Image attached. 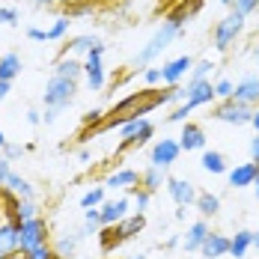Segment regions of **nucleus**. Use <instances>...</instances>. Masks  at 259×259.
Listing matches in <instances>:
<instances>
[{
  "label": "nucleus",
  "instance_id": "1",
  "mask_svg": "<svg viewBox=\"0 0 259 259\" xmlns=\"http://www.w3.org/2000/svg\"><path fill=\"white\" fill-rule=\"evenodd\" d=\"M191 18V12H188V3H179V6H173L167 15H164V21H161V27L155 30V36L146 42V48H140V54L134 57V63L137 66H152L161 54L167 51L170 45H173V39L176 36H182V30H185V21Z\"/></svg>",
  "mask_w": 259,
  "mask_h": 259
},
{
  "label": "nucleus",
  "instance_id": "2",
  "mask_svg": "<svg viewBox=\"0 0 259 259\" xmlns=\"http://www.w3.org/2000/svg\"><path fill=\"white\" fill-rule=\"evenodd\" d=\"M75 96H78V80H69V78H57L51 75L48 83H45V93H42V102L45 107H51V110H66L69 104L75 102Z\"/></svg>",
  "mask_w": 259,
  "mask_h": 259
},
{
  "label": "nucleus",
  "instance_id": "3",
  "mask_svg": "<svg viewBox=\"0 0 259 259\" xmlns=\"http://www.w3.org/2000/svg\"><path fill=\"white\" fill-rule=\"evenodd\" d=\"M244 27H247V18L244 15H238V12H230V15H224L214 30H211V42H214V48L224 54L230 51L235 42L241 39V33H244Z\"/></svg>",
  "mask_w": 259,
  "mask_h": 259
},
{
  "label": "nucleus",
  "instance_id": "4",
  "mask_svg": "<svg viewBox=\"0 0 259 259\" xmlns=\"http://www.w3.org/2000/svg\"><path fill=\"white\" fill-rule=\"evenodd\" d=\"M48 241H51V224H48L42 214L18 224V250L30 253L33 247H39V244H48Z\"/></svg>",
  "mask_w": 259,
  "mask_h": 259
},
{
  "label": "nucleus",
  "instance_id": "5",
  "mask_svg": "<svg viewBox=\"0 0 259 259\" xmlns=\"http://www.w3.org/2000/svg\"><path fill=\"white\" fill-rule=\"evenodd\" d=\"M250 116H253V107L235 102V99H227V102H218L211 107V119L218 122H227V125H250Z\"/></svg>",
  "mask_w": 259,
  "mask_h": 259
},
{
  "label": "nucleus",
  "instance_id": "6",
  "mask_svg": "<svg viewBox=\"0 0 259 259\" xmlns=\"http://www.w3.org/2000/svg\"><path fill=\"white\" fill-rule=\"evenodd\" d=\"M104 51H107V45L104 42H99L93 51L87 54V60H83V78H87V87L93 90V93H102L104 90V63H102V57Z\"/></svg>",
  "mask_w": 259,
  "mask_h": 259
},
{
  "label": "nucleus",
  "instance_id": "7",
  "mask_svg": "<svg viewBox=\"0 0 259 259\" xmlns=\"http://www.w3.org/2000/svg\"><path fill=\"white\" fill-rule=\"evenodd\" d=\"M182 155V146L179 140H173V137H164V140H155L152 143V149H149V167H158V170H170Z\"/></svg>",
  "mask_w": 259,
  "mask_h": 259
},
{
  "label": "nucleus",
  "instance_id": "8",
  "mask_svg": "<svg viewBox=\"0 0 259 259\" xmlns=\"http://www.w3.org/2000/svg\"><path fill=\"white\" fill-rule=\"evenodd\" d=\"M194 57H188V54H182L176 60H167L164 66H161V83H167V87H179V80L185 75H191V69H194Z\"/></svg>",
  "mask_w": 259,
  "mask_h": 259
},
{
  "label": "nucleus",
  "instance_id": "9",
  "mask_svg": "<svg viewBox=\"0 0 259 259\" xmlns=\"http://www.w3.org/2000/svg\"><path fill=\"white\" fill-rule=\"evenodd\" d=\"M164 188H167L170 200H173L176 206H185V208L194 206V203H197V194H200L194 182H188V179H176V176H167V185H164Z\"/></svg>",
  "mask_w": 259,
  "mask_h": 259
},
{
  "label": "nucleus",
  "instance_id": "10",
  "mask_svg": "<svg viewBox=\"0 0 259 259\" xmlns=\"http://www.w3.org/2000/svg\"><path fill=\"white\" fill-rule=\"evenodd\" d=\"M176 140H179L182 152H206V143H208L206 128L200 122H185L182 125V134Z\"/></svg>",
  "mask_w": 259,
  "mask_h": 259
},
{
  "label": "nucleus",
  "instance_id": "11",
  "mask_svg": "<svg viewBox=\"0 0 259 259\" xmlns=\"http://www.w3.org/2000/svg\"><path fill=\"white\" fill-rule=\"evenodd\" d=\"M256 173H259V164L253 161H244V164H235L230 167V173H227V182H230V188H253V182H256Z\"/></svg>",
  "mask_w": 259,
  "mask_h": 259
},
{
  "label": "nucleus",
  "instance_id": "12",
  "mask_svg": "<svg viewBox=\"0 0 259 259\" xmlns=\"http://www.w3.org/2000/svg\"><path fill=\"white\" fill-rule=\"evenodd\" d=\"M99 211H102V227H113V224H119L122 218H128V214H131V200H128V197L107 200Z\"/></svg>",
  "mask_w": 259,
  "mask_h": 259
},
{
  "label": "nucleus",
  "instance_id": "13",
  "mask_svg": "<svg viewBox=\"0 0 259 259\" xmlns=\"http://www.w3.org/2000/svg\"><path fill=\"white\" fill-rule=\"evenodd\" d=\"M233 99L241 104H247V107H256L259 104V75H244V78L235 83Z\"/></svg>",
  "mask_w": 259,
  "mask_h": 259
},
{
  "label": "nucleus",
  "instance_id": "14",
  "mask_svg": "<svg viewBox=\"0 0 259 259\" xmlns=\"http://www.w3.org/2000/svg\"><path fill=\"white\" fill-rule=\"evenodd\" d=\"M208 233H211V227H208V221H206V218L194 221V224L188 227V233H185V238H182V247H185V253H194V250H200Z\"/></svg>",
  "mask_w": 259,
  "mask_h": 259
},
{
  "label": "nucleus",
  "instance_id": "15",
  "mask_svg": "<svg viewBox=\"0 0 259 259\" xmlns=\"http://www.w3.org/2000/svg\"><path fill=\"white\" fill-rule=\"evenodd\" d=\"M200 253L206 259H221V256H230V235L224 233H211L206 235V241H203V247H200Z\"/></svg>",
  "mask_w": 259,
  "mask_h": 259
},
{
  "label": "nucleus",
  "instance_id": "16",
  "mask_svg": "<svg viewBox=\"0 0 259 259\" xmlns=\"http://www.w3.org/2000/svg\"><path fill=\"white\" fill-rule=\"evenodd\" d=\"M140 185V173L137 170H131V167H122V170H113L107 179H104V188L110 191V188H122V191H134Z\"/></svg>",
  "mask_w": 259,
  "mask_h": 259
},
{
  "label": "nucleus",
  "instance_id": "17",
  "mask_svg": "<svg viewBox=\"0 0 259 259\" xmlns=\"http://www.w3.org/2000/svg\"><path fill=\"white\" fill-rule=\"evenodd\" d=\"M80 238H83V230H78V233L54 235V238H51V244H54V250H57V256H60V259H72L75 253H78Z\"/></svg>",
  "mask_w": 259,
  "mask_h": 259
},
{
  "label": "nucleus",
  "instance_id": "18",
  "mask_svg": "<svg viewBox=\"0 0 259 259\" xmlns=\"http://www.w3.org/2000/svg\"><path fill=\"white\" fill-rule=\"evenodd\" d=\"M54 75H57V78L78 80L80 75H83V63H78L72 54H66V57H57V63H54Z\"/></svg>",
  "mask_w": 259,
  "mask_h": 259
},
{
  "label": "nucleus",
  "instance_id": "19",
  "mask_svg": "<svg viewBox=\"0 0 259 259\" xmlns=\"http://www.w3.org/2000/svg\"><path fill=\"white\" fill-rule=\"evenodd\" d=\"M200 164H203V170H206V173H211V176H227V173H230L227 155H224V152H218V149H206Z\"/></svg>",
  "mask_w": 259,
  "mask_h": 259
},
{
  "label": "nucleus",
  "instance_id": "20",
  "mask_svg": "<svg viewBox=\"0 0 259 259\" xmlns=\"http://www.w3.org/2000/svg\"><path fill=\"white\" fill-rule=\"evenodd\" d=\"M143 230H146V214H143V211H131L128 218L119 221V235H122V241H131L134 235H140Z\"/></svg>",
  "mask_w": 259,
  "mask_h": 259
},
{
  "label": "nucleus",
  "instance_id": "21",
  "mask_svg": "<svg viewBox=\"0 0 259 259\" xmlns=\"http://www.w3.org/2000/svg\"><path fill=\"white\" fill-rule=\"evenodd\" d=\"M253 247V230H238L235 235H230V256L244 259Z\"/></svg>",
  "mask_w": 259,
  "mask_h": 259
},
{
  "label": "nucleus",
  "instance_id": "22",
  "mask_svg": "<svg viewBox=\"0 0 259 259\" xmlns=\"http://www.w3.org/2000/svg\"><path fill=\"white\" fill-rule=\"evenodd\" d=\"M0 253L3 256L18 253V224H12V221L0 224Z\"/></svg>",
  "mask_w": 259,
  "mask_h": 259
},
{
  "label": "nucleus",
  "instance_id": "23",
  "mask_svg": "<svg viewBox=\"0 0 259 259\" xmlns=\"http://www.w3.org/2000/svg\"><path fill=\"white\" fill-rule=\"evenodd\" d=\"M21 69H24V63H21V57L15 51H9V54H0V80H12L21 75Z\"/></svg>",
  "mask_w": 259,
  "mask_h": 259
},
{
  "label": "nucleus",
  "instance_id": "24",
  "mask_svg": "<svg viewBox=\"0 0 259 259\" xmlns=\"http://www.w3.org/2000/svg\"><path fill=\"white\" fill-rule=\"evenodd\" d=\"M194 206H197V211H200V218H206L208 221V218H214V214L221 211V197L211 194V191H200Z\"/></svg>",
  "mask_w": 259,
  "mask_h": 259
},
{
  "label": "nucleus",
  "instance_id": "25",
  "mask_svg": "<svg viewBox=\"0 0 259 259\" xmlns=\"http://www.w3.org/2000/svg\"><path fill=\"white\" fill-rule=\"evenodd\" d=\"M146 125H149V119H146V116H131V119H125V122L119 125V137H122V146H119V149H125V146H128L131 140L146 128Z\"/></svg>",
  "mask_w": 259,
  "mask_h": 259
},
{
  "label": "nucleus",
  "instance_id": "26",
  "mask_svg": "<svg viewBox=\"0 0 259 259\" xmlns=\"http://www.w3.org/2000/svg\"><path fill=\"white\" fill-rule=\"evenodd\" d=\"M167 185V173L164 170H158V167H146V170H140V188H146L149 194H155Z\"/></svg>",
  "mask_w": 259,
  "mask_h": 259
},
{
  "label": "nucleus",
  "instance_id": "27",
  "mask_svg": "<svg viewBox=\"0 0 259 259\" xmlns=\"http://www.w3.org/2000/svg\"><path fill=\"white\" fill-rule=\"evenodd\" d=\"M6 188L18 197V200H36V188L24 179V176H18V173H12L9 182H6Z\"/></svg>",
  "mask_w": 259,
  "mask_h": 259
},
{
  "label": "nucleus",
  "instance_id": "28",
  "mask_svg": "<svg viewBox=\"0 0 259 259\" xmlns=\"http://www.w3.org/2000/svg\"><path fill=\"white\" fill-rule=\"evenodd\" d=\"M99 42H102V39H96V36H75V39H69V45L60 51V57H66V54H90Z\"/></svg>",
  "mask_w": 259,
  "mask_h": 259
},
{
  "label": "nucleus",
  "instance_id": "29",
  "mask_svg": "<svg viewBox=\"0 0 259 259\" xmlns=\"http://www.w3.org/2000/svg\"><path fill=\"white\" fill-rule=\"evenodd\" d=\"M99 244H102L104 253H113V250H116L119 244H125V241H122V235H119V224H113V227H102Z\"/></svg>",
  "mask_w": 259,
  "mask_h": 259
},
{
  "label": "nucleus",
  "instance_id": "30",
  "mask_svg": "<svg viewBox=\"0 0 259 259\" xmlns=\"http://www.w3.org/2000/svg\"><path fill=\"white\" fill-rule=\"evenodd\" d=\"M107 203V188L104 185H96V188H90V191H83V197H80V208L87 211V208H102Z\"/></svg>",
  "mask_w": 259,
  "mask_h": 259
},
{
  "label": "nucleus",
  "instance_id": "31",
  "mask_svg": "<svg viewBox=\"0 0 259 259\" xmlns=\"http://www.w3.org/2000/svg\"><path fill=\"white\" fill-rule=\"evenodd\" d=\"M102 233V211L99 208H87L83 211V235Z\"/></svg>",
  "mask_w": 259,
  "mask_h": 259
},
{
  "label": "nucleus",
  "instance_id": "32",
  "mask_svg": "<svg viewBox=\"0 0 259 259\" xmlns=\"http://www.w3.org/2000/svg\"><path fill=\"white\" fill-rule=\"evenodd\" d=\"M69 27H72V18H69V15H60V18H54V24L48 27V39H51V42H60V39H66Z\"/></svg>",
  "mask_w": 259,
  "mask_h": 259
},
{
  "label": "nucleus",
  "instance_id": "33",
  "mask_svg": "<svg viewBox=\"0 0 259 259\" xmlns=\"http://www.w3.org/2000/svg\"><path fill=\"white\" fill-rule=\"evenodd\" d=\"M211 69H214V63L211 60H197L194 63V69H191V75H188V80L191 83H197V80H211L208 75H211Z\"/></svg>",
  "mask_w": 259,
  "mask_h": 259
},
{
  "label": "nucleus",
  "instance_id": "34",
  "mask_svg": "<svg viewBox=\"0 0 259 259\" xmlns=\"http://www.w3.org/2000/svg\"><path fill=\"white\" fill-rule=\"evenodd\" d=\"M131 200H134V211H146L149 203H152V194H149L146 188H140V185H137V188L131 191Z\"/></svg>",
  "mask_w": 259,
  "mask_h": 259
},
{
  "label": "nucleus",
  "instance_id": "35",
  "mask_svg": "<svg viewBox=\"0 0 259 259\" xmlns=\"http://www.w3.org/2000/svg\"><path fill=\"white\" fill-rule=\"evenodd\" d=\"M233 93H235V83L230 78H218V80H214V96H218V102L233 99Z\"/></svg>",
  "mask_w": 259,
  "mask_h": 259
},
{
  "label": "nucleus",
  "instance_id": "36",
  "mask_svg": "<svg viewBox=\"0 0 259 259\" xmlns=\"http://www.w3.org/2000/svg\"><path fill=\"white\" fill-rule=\"evenodd\" d=\"M30 218H39V203L36 200H21V206H18V224L30 221Z\"/></svg>",
  "mask_w": 259,
  "mask_h": 259
},
{
  "label": "nucleus",
  "instance_id": "37",
  "mask_svg": "<svg viewBox=\"0 0 259 259\" xmlns=\"http://www.w3.org/2000/svg\"><path fill=\"white\" fill-rule=\"evenodd\" d=\"M27 259H60V256H57L54 244L48 241V244H39V247H33V250L27 253Z\"/></svg>",
  "mask_w": 259,
  "mask_h": 259
},
{
  "label": "nucleus",
  "instance_id": "38",
  "mask_svg": "<svg viewBox=\"0 0 259 259\" xmlns=\"http://www.w3.org/2000/svg\"><path fill=\"white\" fill-rule=\"evenodd\" d=\"M259 9V0H233V12H238V15H253Z\"/></svg>",
  "mask_w": 259,
  "mask_h": 259
},
{
  "label": "nucleus",
  "instance_id": "39",
  "mask_svg": "<svg viewBox=\"0 0 259 259\" xmlns=\"http://www.w3.org/2000/svg\"><path fill=\"white\" fill-rule=\"evenodd\" d=\"M0 24H6V27L18 24V9L15 6H0Z\"/></svg>",
  "mask_w": 259,
  "mask_h": 259
},
{
  "label": "nucleus",
  "instance_id": "40",
  "mask_svg": "<svg viewBox=\"0 0 259 259\" xmlns=\"http://www.w3.org/2000/svg\"><path fill=\"white\" fill-rule=\"evenodd\" d=\"M143 80H146V87L161 83V66H146V69H143Z\"/></svg>",
  "mask_w": 259,
  "mask_h": 259
},
{
  "label": "nucleus",
  "instance_id": "41",
  "mask_svg": "<svg viewBox=\"0 0 259 259\" xmlns=\"http://www.w3.org/2000/svg\"><path fill=\"white\" fill-rule=\"evenodd\" d=\"M12 173H15V170H12V161L0 155V188H6V182H9V176H12Z\"/></svg>",
  "mask_w": 259,
  "mask_h": 259
},
{
  "label": "nucleus",
  "instance_id": "42",
  "mask_svg": "<svg viewBox=\"0 0 259 259\" xmlns=\"http://www.w3.org/2000/svg\"><path fill=\"white\" fill-rule=\"evenodd\" d=\"M0 155H3V158H9V161H15V158H21V155H24V146H18V143H6Z\"/></svg>",
  "mask_w": 259,
  "mask_h": 259
},
{
  "label": "nucleus",
  "instance_id": "43",
  "mask_svg": "<svg viewBox=\"0 0 259 259\" xmlns=\"http://www.w3.org/2000/svg\"><path fill=\"white\" fill-rule=\"evenodd\" d=\"M27 39H33V42H51L48 30H39V27H27Z\"/></svg>",
  "mask_w": 259,
  "mask_h": 259
},
{
  "label": "nucleus",
  "instance_id": "44",
  "mask_svg": "<svg viewBox=\"0 0 259 259\" xmlns=\"http://www.w3.org/2000/svg\"><path fill=\"white\" fill-rule=\"evenodd\" d=\"M27 125H42V113L39 110H27Z\"/></svg>",
  "mask_w": 259,
  "mask_h": 259
},
{
  "label": "nucleus",
  "instance_id": "45",
  "mask_svg": "<svg viewBox=\"0 0 259 259\" xmlns=\"http://www.w3.org/2000/svg\"><path fill=\"white\" fill-rule=\"evenodd\" d=\"M250 161H253V164H259V134L250 140Z\"/></svg>",
  "mask_w": 259,
  "mask_h": 259
},
{
  "label": "nucleus",
  "instance_id": "46",
  "mask_svg": "<svg viewBox=\"0 0 259 259\" xmlns=\"http://www.w3.org/2000/svg\"><path fill=\"white\" fill-rule=\"evenodd\" d=\"M54 119H57V110H51V107H45V113H42V122H45V125H51Z\"/></svg>",
  "mask_w": 259,
  "mask_h": 259
},
{
  "label": "nucleus",
  "instance_id": "47",
  "mask_svg": "<svg viewBox=\"0 0 259 259\" xmlns=\"http://www.w3.org/2000/svg\"><path fill=\"white\" fill-rule=\"evenodd\" d=\"M9 93H12V83H9V80H0V102H3Z\"/></svg>",
  "mask_w": 259,
  "mask_h": 259
},
{
  "label": "nucleus",
  "instance_id": "48",
  "mask_svg": "<svg viewBox=\"0 0 259 259\" xmlns=\"http://www.w3.org/2000/svg\"><path fill=\"white\" fill-rule=\"evenodd\" d=\"M179 244H182V238H179V235H170V238L164 241V247H167V250H173V247H179Z\"/></svg>",
  "mask_w": 259,
  "mask_h": 259
},
{
  "label": "nucleus",
  "instance_id": "49",
  "mask_svg": "<svg viewBox=\"0 0 259 259\" xmlns=\"http://www.w3.org/2000/svg\"><path fill=\"white\" fill-rule=\"evenodd\" d=\"M250 125L256 128V134H259V104L253 107V116H250Z\"/></svg>",
  "mask_w": 259,
  "mask_h": 259
},
{
  "label": "nucleus",
  "instance_id": "50",
  "mask_svg": "<svg viewBox=\"0 0 259 259\" xmlns=\"http://www.w3.org/2000/svg\"><path fill=\"white\" fill-rule=\"evenodd\" d=\"M30 3H33V6H54L57 0H30Z\"/></svg>",
  "mask_w": 259,
  "mask_h": 259
},
{
  "label": "nucleus",
  "instance_id": "51",
  "mask_svg": "<svg viewBox=\"0 0 259 259\" xmlns=\"http://www.w3.org/2000/svg\"><path fill=\"white\" fill-rule=\"evenodd\" d=\"M185 211H188L185 206H176V221H185Z\"/></svg>",
  "mask_w": 259,
  "mask_h": 259
},
{
  "label": "nucleus",
  "instance_id": "52",
  "mask_svg": "<svg viewBox=\"0 0 259 259\" xmlns=\"http://www.w3.org/2000/svg\"><path fill=\"white\" fill-rule=\"evenodd\" d=\"M72 3H78V0H57V6H63V9H69Z\"/></svg>",
  "mask_w": 259,
  "mask_h": 259
},
{
  "label": "nucleus",
  "instance_id": "53",
  "mask_svg": "<svg viewBox=\"0 0 259 259\" xmlns=\"http://www.w3.org/2000/svg\"><path fill=\"white\" fill-rule=\"evenodd\" d=\"M9 140H6V134H3V128H0V152H3V146H6Z\"/></svg>",
  "mask_w": 259,
  "mask_h": 259
},
{
  "label": "nucleus",
  "instance_id": "54",
  "mask_svg": "<svg viewBox=\"0 0 259 259\" xmlns=\"http://www.w3.org/2000/svg\"><path fill=\"white\" fill-rule=\"evenodd\" d=\"M6 259H27V253L24 250H18V253H12V256H6Z\"/></svg>",
  "mask_w": 259,
  "mask_h": 259
},
{
  "label": "nucleus",
  "instance_id": "55",
  "mask_svg": "<svg viewBox=\"0 0 259 259\" xmlns=\"http://www.w3.org/2000/svg\"><path fill=\"white\" fill-rule=\"evenodd\" d=\"M253 194H256V200H259V173H256V182H253Z\"/></svg>",
  "mask_w": 259,
  "mask_h": 259
},
{
  "label": "nucleus",
  "instance_id": "56",
  "mask_svg": "<svg viewBox=\"0 0 259 259\" xmlns=\"http://www.w3.org/2000/svg\"><path fill=\"white\" fill-rule=\"evenodd\" d=\"M253 250H259V233H253Z\"/></svg>",
  "mask_w": 259,
  "mask_h": 259
},
{
  "label": "nucleus",
  "instance_id": "57",
  "mask_svg": "<svg viewBox=\"0 0 259 259\" xmlns=\"http://www.w3.org/2000/svg\"><path fill=\"white\" fill-rule=\"evenodd\" d=\"M0 224H6V211H3V206H0Z\"/></svg>",
  "mask_w": 259,
  "mask_h": 259
},
{
  "label": "nucleus",
  "instance_id": "58",
  "mask_svg": "<svg viewBox=\"0 0 259 259\" xmlns=\"http://www.w3.org/2000/svg\"><path fill=\"white\" fill-rule=\"evenodd\" d=\"M164 3H167V6H179L182 0H164Z\"/></svg>",
  "mask_w": 259,
  "mask_h": 259
},
{
  "label": "nucleus",
  "instance_id": "59",
  "mask_svg": "<svg viewBox=\"0 0 259 259\" xmlns=\"http://www.w3.org/2000/svg\"><path fill=\"white\" fill-rule=\"evenodd\" d=\"M221 3H224V6H230V9H233V0H221Z\"/></svg>",
  "mask_w": 259,
  "mask_h": 259
},
{
  "label": "nucleus",
  "instance_id": "60",
  "mask_svg": "<svg viewBox=\"0 0 259 259\" xmlns=\"http://www.w3.org/2000/svg\"><path fill=\"white\" fill-rule=\"evenodd\" d=\"M256 63H259V48H256Z\"/></svg>",
  "mask_w": 259,
  "mask_h": 259
},
{
  "label": "nucleus",
  "instance_id": "61",
  "mask_svg": "<svg viewBox=\"0 0 259 259\" xmlns=\"http://www.w3.org/2000/svg\"><path fill=\"white\" fill-rule=\"evenodd\" d=\"M134 259H146V256H134Z\"/></svg>",
  "mask_w": 259,
  "mask_h": 259
},
{
  "label": "nucleus",
  "instance_id": "62",
  "mask_svg": "<svg viewBox=\"0 0 259 259\" xmlns=\"http://www.w3.org/2000/svg\"><path fill=\"white\" fill-rule=\"evenodd\" d=\"M0 259H6V256H3V253H0Z\"/></svg>",
  "mask_w": 259,
  "mask_h": 259
}]
</instances>
